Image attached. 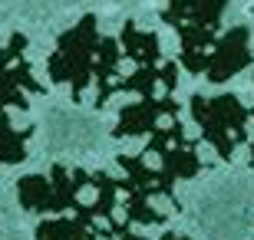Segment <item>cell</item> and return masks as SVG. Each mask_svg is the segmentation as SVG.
<instances>
[{
	"instance_id": "12",
	"label": "cell",
	"mask_w": 254,
	"mask_h": 240,
	"mask_svg": "<svg viewBox=\"0 0 254 240\" xmlns=\"http://www.w3.org/2000/svg\"><path fill=\"white\" fill-rule=\"evenodd\" d=\"M119 43H123V53L129 56L135 66H159L162 63L159 37H155V33H149V30H139L132 20H129V23H123Z\"/></svg>"
},
{
	"instance_id": "4",
	"label": "cell",
	"mask_w": 254,
	"mask_h": 240,
	"mask_svg": "<svg viewBox=\"0 0 254 240\" xmlns=\"http://www.w3.org/2000/svg\"><path fill=\"white\" fill-rule=\"evenodd\" d=\"M89 188H96L93 204H76L73 221L69 217H57V221H43L37 227V240H99L109 231L116 211V194H119V181L109 178L106 171H89Z\"/></svg>"
},
{
	"instance_id": "8",
	"label": "cell",
	"mask_w": 254,
	"mask_h": 240,
	"mask_svg": "<svg viewBox=\"0 0 254 240\" xmlns=\"http://www.w3.org/2000/svg\"><path fill=\"white\" fill-rule=\"evenodd\" d=\"M145 151H155L162 158V171L172 181H189V178H195L205 168L201 158L195 155V145L185 139V129H182L179 119H169V125H159L152 132Z\"/></svg>"
},
{
	"instance_id": "5",
	"label": "cell",
	"mask_w": 254,
	"mask_h": 240,
	"mask_svg": "<svg viewBox=\"0 0 254 240\" xmlns=\"http://www.w3.org/2000/svg\"><path fill=\"white\" fill-rule=\"evenodd\" d=\"M119 168H123V178H119V191H126V221L129 224H162L165 214L152 207V197H175V181H172L165 171H155L149 168L142 158L135 155H119Z\"/></svg>"
},
{
	"instance_id": "16",
	"label": "cell",
	"mask_w": 254,
	"mask_h": 240,
	"mask_svg": "<svg viewBox=\"0 0 254 240\" xmlns=\"http://www.w3.org/2000/svg\"><path fill=\"white\" fill-rule=\"evenodd\" d=\"M159 240H191V237H185V234H175V231H165Z\"/></svg>"
},
{
	"instance_id": "3",
	"label": "cell",
	"mask_w": 254,
	"mask_h": 240,
	"mask_svg": "<svg viewBox=\"0 0 254 240\" xmlns=\"http://www.w3.org/2000/svg\"><path fill=\"white\" fill-rule=\"evenodd\" d=\"M189 112L195 119L201 139L218 151V158L231 161L238 145L248 139V122L254 119V109H248L238 96H191Z\"/></svg>"
},
{
	"instance_id": "2",
	"label": "cell",
	"mask_w": 254,
	"mask_h": 240,
	"mask_svg": "<svg viewBox=\"0 0 254 240\" xmlns=\"http://www.w3.org/2000/svg\"><path fill=\"white\" fill-rule=\"evenodd\" d=\"M99 27L96 17H83L73 30H66L57 40V49L47 59V73L57 86H69V99L83 102L89 83L96 79V63H99Z\"/></svg>"
},
{
	"instance_id": "13",
	"label": "cell",
	"mask_w": 254,
	"mask_h": 240,
	"mask_svg": "<svg viewBox=\"0 0 254 240\" xmlns=\"http://www.w3.org/2000/svg\"><path fill=\"white\" fill-rule=\"evenodd\" d=\"M119 59H123V47L116 40L103 37L99 43V63H96V105H106L113 99L109 89L116 83V73H119Z\"/></svg>"
},
{
	"instance_id": "10",
	"label": "cell",
	"mask_w": 254,
	"mask_h": 240,
	"mask_svg": "<svg viewBox=\"0 0 254 240\" xmlns=\"http://www.w3.org/2000/svg\"><path fill=\"white\" fill-rule=\"evenodd\" d=\"M162 119H179V102L175 93H162L152 96V99H139L126 105L119 112V122H116L113 135L116 139H135V135H152L159 129Z\"/></svg>"
},
{
	"instance_id": "9",
	"label": "cell",
	"mask_w": 254,
	"mask_h": 240,
	"mask_svg": "<svg viewBox=\"0 0 254 240\" xmlns=\"http://www.w3.org/2000/svg\"><path fill=\"white\" fill-rule=\"evenodd\" d=\"M248 66H251V33H248V27H231L208 49L205 76L208 83H228L231 76L245 73Z\"/></svg>"
},
{
	"instance_id": "11",
	"label": "cell",
	"mask_w": 254,
	"mask_h": 240,
	"mask_svg": "<svg viewBox=\"0 0 254 240\" xmlns=\"http://www.w3.org/2000/svg\"><path fill=\"white\" fill-rule=\"evenodd\" d=\"M179 86V66L175 63H159V66H135V73L129 79H116L109 96L116 93H139L142 99H152L155 89L162 93H175Z\"/></svg>"
},
{
	"instance_id": "15",
	"label": "cell",
	"mask_w": 254,
	"mask_h": 240,
	"mask_svg": "<svg viewBox=\"0 0 254 240\" xmlns=\"http://www.w3.org/2000/svg\"><path fill=\"white\" fill-rule=\"evenodd\" d=\"M129 227H132L129 221H123V224H119V221H109V231H106V240H145L142 234H132Z\"/></svg>"
},
{
	"instance_id": "7",
	"label": "cell",
	"mask_w": 254,
	"mask_h": 240,
	"mask_svg": "<svg viewBox=\"0 0 254 240\" xmlns=\"http://www.w3.org/2000/svg\"><path fill=\"white\" fill-rule=\"evenodd\" d=\"M43 93V86L33 79L27 63V37L13 33L10 43L0 49V112L7 109H27V96Z\"/></svg>"
},
{
	"instance_id": "6",
	"label": "cell",
	"mask_w": 254,
	"mask_h": 240,
	"mask_svg": "<svg viewBox=\"0 0 254 240\" xmlns=\"http://www.w3.org/2000/svg\"><path fill=\"white\" fill-rule=\"evenodd\" d=\"M89 185V171L83 168H63L53 165L47 178L43 175H27L17 181V197L23 211L33 214H53V211H73L79 204V191Z\"/></svg>"
},
{
	"instance_id": "1",
	"label": "cell",
	"mask_w": 254,
	"mask_h": 240,
	"mask_svg": "<svg viewBox=\"0 0 254 240\" xmlns=\"http://www.w3.org/2000/svg\"><path fill=\"white\" fill-rule=\"evenodd\" d=\"M225 7L228 0H169V7L162 10V20L182 40L179 63L189 73H205L208 49L215 47V33L221 27Z\"/></svg>"
},
{
	"instance_id": "17",
	"label": "cell",
	"mask_w": 254,
	"mask_h": 240,
	"mask_svg": "<svg viewBox=\"0 0 254 240\" xmlns=\"http://www.w3.org/2000/svg\"><path fill=\"white\" fill-rule=\"evenodd\" d=\"M248 158H251V165H254V142H251V155H248Z\"/></svg>"
},
{
	"instance_id": "14",
	"label": "cell",
	"mask_w": 254,
	"mask_h": 240,
	"mask_svg": "<svg viewBox=\"0 0 254 240\" xmlns=\"http://www.w3.org/2000/svg\"><path fill=\"white\" fill-rule=\"evenodd\" d=\"M27 142H30V129H13L7 112H0V168L23 161L27 158Z\"/></svg>"
}]
</instances>
